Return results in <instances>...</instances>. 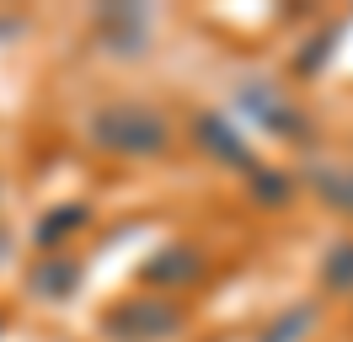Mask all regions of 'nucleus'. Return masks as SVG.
I'll return each mask as SVG.
<instances>
[{"instance_id": "obj_3", "label": "nucleus", "mask_w": 353, "mask_h": 342, "mask_svg": "<svg viewBox=\"0 0 353 342\" xmlns=\"http://www.w3.org/2000/svg\"><path fill=\"white\" fill-rule=\"evenodd\" d=\"M241 107L268 128V134H279V139H310V123L284 102V91L279 86H241Z\"/></svg>"}, {"instance_id": "obj_2", "label": "nucleus", "mask_w": 353, "mask_h": 342, "mask_svg": "<svg viewBox=\"0 0 353 342\" xmlns=\"http://www.w3.org/2000/svg\"><path fill=\"white\" fill-rule=\"evenodd\" d=\"M182 326V310L172 299H123L108 316V337L118 342H161Z\"/></svg>"}, {"instance_id": "obj_5", "label": "nucleus", "mask_w": 353, "mask_h": 342, "mask_svg": "<svg viewBox=\"0 0 353 342\" xmlns=\"http://www.w3.org/2000/svg\"><path fill=\"white\" fill-rule=\"evenodd\" d=\"M145 11H134V6H102L97 11V32L108 43H118V54H139V43H145Z\"/></svg>"}, {"instance_id": "obj_1", "label": "nucleus", "mask_w": 353, "mask_h": 342, "mask_svg": "<svg viewBox=\"0 0 353 342\" xmlns=\"http://www.w3.org/2000/svg\"><path fill=\"white\" fill-rule=\"evenodd\" d=\"M91 145L112 150V155H161L172 145V123L145 102H108L91 112Z\"/></svg>"}, {"instance_id": "obj_8", "label": "nucleus", "mask_w": 353, "mask_h": 342, "mask_svg": "<svg viewBox=\"0 0 353 342\" xmlns=\"http://www.w3.org/2000/svg\"><path fill=\"white\" fill-rule=\"evenodd\" d=\"M310 321H316V305H289L284 316H273L263 326V337H257V342H300L310 332Z\"/></svg>"}, {"instance_id": "obj_9", "label": "nucleus", "mask_w": 353, "mask_h": 342, "mask_svg": "<svg viewBox=\"0 0 353 342\" xmlns=\"http://www.w3.org/2000/svg\"><path fill=\"white\" fill-rule=\"evenodd\" d=\"M86 225V203H65V209L43 214V225H38V246H59L65 235H75Z\"/></svg>"}, {"instance_id": "obj_6", "label": "nucleus", "mask_w": 353, "mask_h": 342, "mask_svg": "<svg viewBox=\"0 0 353 342\" xmlns=\"http://www.w3.org/2000/svg\"><path fill=\"white\" fill-rule=\"evenodd\" d=\"M203 273V256L193 246H172V252H155L145 262V283H193Z\"/></svg>"}, {"instance_id": "obj_12", "label": "nucleus", "mask_w": 353, "mask_h": 342, "mask_svg": "<svg viewBox=\"0 0 353 342\" xmlns=\"http://www.w3.org/2000/svg\"><path fill=\"white\" fill-rule=\"evenodd\" d=\"M252 192H257L263 203H284V198H289L284 171H263V166H252Z\"/></svg>"}, {"instance_id": "obj_13", "label": "nucleus", "mask_w": 353, "mask_h": 342, "mask_svg": "<svg viewBox=\"0 0 353 342\" xmlns=\"http://www.w3.org/2000/svg\"><path fill=\"white\" fill-rule=\"evenodd\" d=\"M332 43H337V27H327L321 38L310 43V54H300V70H305V75H310V70H321V64L332 59Z\"/></svg>"}, {"instance_id": "obj_10", "label": "nucleus", "mask_w": 353, "mask_h": 342, "mask_svg": "<svg viewBox=\"0 0 353 342\" xmlns=\"http://www.w3.org/2000/svg\"><path fill=\"white\" fill-rule=\"evenodd\" d=\"M32 289L48 299H65L70 289H75V262L70 256H54V262H43L38 273H32Z\"/></svg>"}, {"instance_id": "obj_11", "label": "nucleus", "mask_w": 353, "mask_h": 342, "mask_svg": "<svg viewBox=\"0 0 353 342\" xmlns=\"http://www.w3.org/2000/svg\"><path fill=\"white\" fill-rule=\"evenodd\" d=\"M321 278H327V289H337V294H348V289H353V241H337V246L327 252Z\"/></svg>"}, {"instance_id": "obj_14", "label": "nucleus", "mask_w": 353, "mask_h": 342, "mask_svg": "<svg viewBox=\"0 0 353 342\" xmlns=\"http://www.w3.org/2000/svg\"><path fill=\"white\" fill-rule=\"evenodd\" d=\"M6 246H11V235H6V230H0V256H6Z\"/></svg>"}, {"instance_id": "obj_4", "label": "nucleus", "mask_w": 353, "mask_h": 342, "mask_svg": "<svg viewBox=\"0 0 353 342\" xmlns=\"http://www.w3.org/2000/svg\"><path fill=\"white\" fill-rule=\"evenodd\" d=\"M193 139H199L214 161H225V166H241L252 171V150H246V139L236 134V128L225 123L220 112H199V123H193Z\"/></svg>"}, {"instance_id": "obj_7", "label": "nucleus", "mask_w": 353, "mask_h": 342, "mask_svg": "<svg viewBox=\"0 0 353 342\" xmlns=\"http://www.w3.org/2000/svg\"><path fill=\"white\" fill-rule=\"evenodd\" d=\"M310 192H316V198H321L327 209L353 214V166H348V171H332V166L310 171Z\"/></svg>"}]
</instances>
